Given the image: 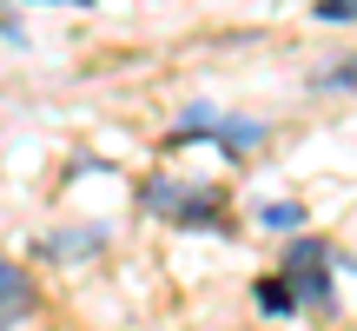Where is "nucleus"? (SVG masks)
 Masks as SVG:
<instances>
[{
  "label": "nucleus",
  "instance_id": "obj_1",
  "mask_svg": "<svg viewBox=\"0 0 357 331\" xmlns=\"http://www.w3.org/2000/svg\"><path fill=\"white\" fill-rule=\"evenodd\" d=\"M139 205L166 226H185V232H218L225 226V192L205 186V179H178V172H153L139 179Z\"/></svg>",
  "mask_w": 357,
  "mask_h": 331
},
{
  "label": "nucleus",
  "instance_id": "obj_2",
  "mask_svg": "<svg viewBox=\"0 0 357 331\" xmlns=\"http://www.w3.org/2000/svg\"><path fill=\"white\" fill-rule=\"evenodd\" d=\"M337 265H344V258H337L324 239L291 232V245H284V258H278V279L291 285L298 311H337V279H331Z\"/></svg>",
  "mask_w": 357,
  "mask_h": 331
},
{
  "label": "nucleus",
  "instance_id": "obj_3",
  "mask_svg": "<svg viewBox=\"0 0 357 331\" xmlns=\"http://www.w3.org/2000/svg\"><path fill=\"white\" fill-rule=\"evenodd\" d=\"M265 119H245V113H218L212 100H192L185 113H178L172 140H218L225 146V159H252L258 146H265Z\"/></svg>",
  "mask_w": 357,
  "mask_h": 331
},
{
  "label": "nucleus",
  "instance_id": "obj_4",
  "mask_svg": "<svg viewBox=\"0 0 357 331\" xmlns=\"http://www.w3.org/2000/svg\"><path fill=\"white\" fill-rule=\"evenodd\" d=\"M33 311H40V285H33V272L13 265V258H0V331L26 325Z\"/></svg>",
  "mask_w": 357,
  "mask_h": 331
},
{
  "label": "nucleus",
  "instance_id": "obj_5",
  "mask_svg": "<svg viewBox=\"0 0 357 331\" xmlns=\"http://www.w3.org/2000/svg\"><path fill=\"white\" fill-rule=\"evenodd\" d=\"M100 245H106V226H66V232H53V239H40L33 252H40V258H60V265H73V258L100 252Z\"/></svg>",
  "mask_w": 357,
  "mask_h": 331
},
{
  "label": "nucleus",
  "instance_id": "obj_6",
  "mask_svg": "<svg viewBox=\"0 0 357 331\" xmlns=\"http://www.w3.org/2000/svg\"><path fill=\"white\" fill-rule=\"evenodd\" d=\"M252 298H258V311H265V318H291V311H298V298H291V285H284L278 272H265V279L252 285Z\"/></svg>",
  "mask_w": 357,
  "mask_h": 331
},
{
  "label": "nucleus",
  "instance_id": "obj_7",
  "mask_svg": "<svg viewBox=\"0 0 357 331\" xmlns=\"http://www.w3.org/2000/svg\"><path fill=\"white\" fill-rule=\"evenodd\" d=\"M258 226H271V232H305V205H291V199H265V205H258Z\"/></svg>",
  "mask_w": 357,
  "mask_h": 331
},
{
  "label": "nucleus",
  "instance_id": "obj_8",
  "mask_svg": "<svg viewBox=\"0 0 357 331\" xmlns=\"http://www.w3.org/2000/svg\"><path fill=\"white\" fill-rule=\"evenodd\" d=\"M311 87H318V93H357V60L318 66V73H311Z\"/></svg>",
  "mask_w": 357,
  "mask_h": 331
},
{
  "label": "nucleus",
  "instance_id": "obj_9",
  "mask_svg": "<svg viewBox=\"0 0 357 331\" xmlns=\"http://www.w3.org/2000/svg\"><path fill=\"white\" fill-rule=\"evenodd\" d=\"M311 20H324V27H351V20H357V0H311Z\"/></svg>",
  "mask_w": 357,
  "mask_h": 331
},
{
  "label": "nucleus",
  "instance_id": "obj_10",
  "mask_svg": "<svg viewBox=\"0 0 357 331\" xmlns=\"http://www.w3.org/2000/svg\"><path fill=\"white\" fill-rule=\"evenodd\" d=\"M26 7H33V0H26Z\"/></svg>",
  "mask_w": 357,
  "mask_h": 331
}]
</instances>
